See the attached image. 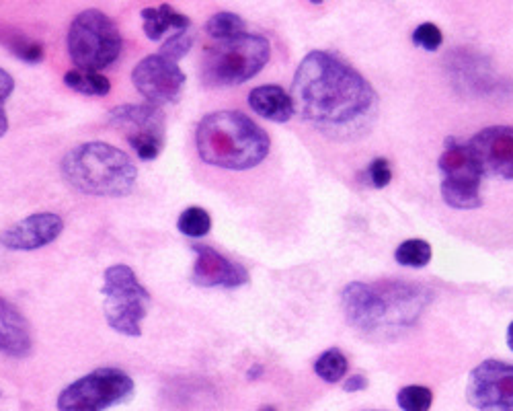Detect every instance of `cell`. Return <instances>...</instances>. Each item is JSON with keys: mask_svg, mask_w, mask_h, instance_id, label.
<instances>
[{"mask_svg": "<svg viewBox=\"0 0 513 411\" xmlns=\"http://www.w3.org/2000/svg\"><path fill=\"white\" fill-rule=\"evenodd\" d=\"M31 329L23 313L0 296V354L25 358L31 354Z\"/></svg>", "mask_w": 513, "mask_h": 411, "instance_id": "2e32d148", "label": "cell"}, {"mask_svg": "<svg viewBox=\"0 0 513 411\" xmlns=\"http://www.w3.org/2000/svg\"><path fill=\"white\" fill-rule=\"evenodd\" d=\"M466 399L477 411H513V364L485 360L472 368Z\"/></svg>", "mask_w": 513, "mask_h": 411, "instance_id": "8fae6325", "label": "cell"}, {"mask_svg": "<svg viewBox=\"0 0 513 411\" xmlns=\"http://www.w3.org/2000/svg\"><path fill=\"white\" fill-rule=\"evenodd\" d=\"M185 72L177 62L165 58L163 54L146 56L132 70V83L138 93L152 105L177 103L185 89Z\"/></svg>", "mask_w": 513, "mask_h": 411, "instance_id": "7c38bea8", "label": "cell"}, {"mask_svg": "<svg viewBox=\"0 0 513 411\" xmlns=\"http://www.w3.org/2000/svg\"><path fill=\"white\" fill-rule=\"evenodd\" d=\"M261 372H263V366H259V364H257V366H253V368L247 372V377H249L251 381H255L257 377H261Z\"/></svg>", "mask_w": 513, "mask_h": 411, "instance_id": "4dcf8cb0", "label": "cell"}, {"mask_svg": "<svg viewBox=\"0 0 513 411\" xmlns=\"http://www.w3.org/2000/svg\"><path fill=\"white\" fill-rule=\"evenodd\" d=\"M347 358L341 350L337 348H331L327 352H323L317 362H314V372L325 381V383H339L343 381V377L347 375Z\"/></svg>", "mask_w": 513, "mask_h": 411, "instance_id": "7402d4cb", "label": "cell"}, {"mask_svg": "<svg viewBox=\"0 0 513 411\" xmlns=\"http://www.w3.org/2000/svg\"><path fill=\"white\" fill-rule=\"evenodd\" d=\"M249 105L257 116L275 122V124H286L294 118L296 105L294 99L284 87L280 85H263L255 87L249 93Z\"/></svg>", "mask_w": 513, "mask_h": 411, "instance_id": "e0dca14e", "label": "cell"}, {"mask_svg": "<svg viewBox=\"0 0 513 411\" xmlns=\"http://www.w3.org/2000/svg\"><path fill=\"white\" fill-rule=\"evenodd\" d=\"M103 313L109 327L117 333L138 338L142 321L150 309V292L142 286L136 272L126 264H115L103 274Z\"/></svg>", "mask_w": 513, "mask_h": 411, "instance_id": "52a82bcc", "label": "cell"}, {"mask_svg": "<svg viewBox=\"0 0 513 411\" xmlns=\"http://www.w3.org/2000/svg\"><path fill=\"white\" fill-rule=\"evenodd\" d=\"M507 346L513 350V321H511V325L507 329Z\"/></svg>", "mask_w": 513, "mask_h": 411, "instance_id": "1f68e13d", "label": "cell"}, {"mask_svg": "<svg viewBox=\"0 0 513 411\" xmlns=\"http://www.w3.org/2000/svg\"><path fill=\"white\" fill-rule=\"evenodd\" d=\"M64 231V220L52 212L31 214L0 235V245L9 251H35L54 243Z\"/></svg>", "mask_w": 513, "mask_h": 411, "instance_id": "5bb4252c", "label": "cell"}, {"mask_svg": "<svg viewBox=\"0 0 513 411\" xmlns=\"http://www.w3.org/2000/svg\"><path fill=\"white\" fill-rule=\"evenodd\" d=\"M442 198L450 208L475 210L481 208L483 171L468 148V144L450 142L440 157Z\"/></svg>", "mask_w": 513, "mask_h": 411, "instance_id": "30bf717a", "label": "cell"}, {"mask_svg": "<svg viewBox=\"0 0 513 411\" xmlns=\"http://www.w3.org/2000/svg\"><path fill=\"white\" fill-rule=\"evenodd\" d=\"M60 169L76 192L97 198H124L134 192L138 181L134 161L107 142L74 146L64 155Z\"/></svg>", "mask_w": 513, "mask_h": 411, "instance_id": "277c9868", "label": "cell"}, {"mask_svg": "<svg viewBox=\"0 0 513 411\" xmlns=\"http://www.w3.org/2000/svg\"><path fill=\"white\" fill-rule=\"evenodd\" d=\"M366 387H368V381H366V377H362V375H351V377L345 381V385H343V389H345L347 393L364 391Z\"/></svg>", "mask_w": 513, "mask_h": 411, "instance_id": "f546056e", "label": "cell"}, {"mask_svg": "<svg viewBox=\"0 0 513 411\" xmlns=\"http://www.w3.org/2000/svg\"><path fill=\"white\" fill-rule=\"evenodd\" d=\"M200 159L212 167L247 171L261 165L271 148L267 132L243 111H212L195 130Z\"/></svg>", "mask_w": 513, "mask_h": 411, "instance_id": "3957f363", "label": "cell"}, {"mask_svg": "<svg viewBox=\"0 0 513 411\" xmlns=\"http://www.w3.org/2000/svg\"><path fill=\"white\" fill-rule=\"evenodd\" d=\"M64 85L81 95L89 97H105L111 91V83L101 72H85V70H68L64 74Z\"/></svg>", "mask_w": 513, "mask_h": 411, "instance_id": "d6986e66", "label": "cell"}, {"mask_svg": "<svg viewBox=\"0 0 513 411\" xmlns=\"http://www.w3.org/2000/svg\"><path fill=\"white\" fill-rule=\"evenodd\" d=\"M140 17L144 21V33H146L148 40H152V42H159L161 37L171 29L187 31L189 25H191L189 17L177 13L171 5H161L156 9H152V7L142 9Z\"/></svg>", "mask_w": 513, "mask_h": 411, "instance_id": "ac0fdd59", "label": "cell"}, {"mask_svg": "<svg viewBox=\"0 0 513 411\" xmlns=\"http://www.w3.org/2000/svg\"><path fill=\"white\" fill-rule=\"evenodd\" d=\"M206 33L216 42H226L247 33V23L243 17L234 13H216L208 19Z\"/></svg>", "mask_w": 513, "mask_h": 411, "instance_id": "ffe728a7", "label": "cell"}, {"mask_svg": "<svg viewBox=\"0 0 513 411\" xmlns=\"http://www.w3.org/2000/svg\"><path fill=\"white\" fill-rule=\"evenodd\" d=\"M394 259L407 268H425L431 261V245L421 239H409L394 251Z\"/></svg>", "mask_w": 513, "mask_h": 411, "instance_id": "603a6c76", "label": "cell"}, {"mask_svg": "<svg viewBox=\"0 0 513 411\" xmlns=\"http://www.w3.org/2000/svg\"><path fill=\"white\" fill-rule=\"evenodd\" d=\"M368 179L374 185V188L382 190L390 183L392 179V171H390V163L386 159H374L372 165L368 167Z\"/></svg>", "mask_w": 513, "mask_h": 411, "instance_id": "f1b7e54d", "label": "cell"}, {"mask_svg": "<svg viewBox=\"0 0 513 411\" xmlns=\"http://www.w3.org/2000/svg\"><path fill=\"white\" fill-rule=\"evenodd\" d=\"M310 3H312V5H323L325 0H310Z\"/></svg>", "mask_w": 513, "mask_h": 411, "instance_id": "836d02e7", "label": "cell"}, {"mask_svg": "<svg viewBox=\"0 0 513 411\" xmlns=\"http://www.w3.org/2000/svg\"><path fill=\"white\" fill-rule=\"evenodd\" d=\"M483 175L497 179H513V128L491 126L475 134L468 142Z\"/></svg>", "mask_w": 513, "mask_h": 411, "instance_id": "4fadbf2b", "label": "cell"}, {"mask_svg": "<svg viewBox=\"0 0 513 411\" xmlns=\"http://www.w3.org/2000/svg\"><path fill=\"white\" fill-rule=\"evenodd\" d=\"M271 46L263 35L243 33L232 40L208 48L202 60V81L208 87H239L263 70L269 62Z\"/></svg>", "mask_w": 513, "mask_h": 411, "instance_id": "5b68a950", "label": "cell"}, {"mask_svg": "<svg viewBox=\"0 0 513 411\" xmlns=\"http://www.w3.org/2000/svg\"><path fill=\"white\" fill-rule=\"evenodd\" d=\"M259 411H278V407H273V405H263Z\"/></svg>", "mask_w": 513, "mask_h": 411, "instance_id": "d6a6232c", "label": "cell"}, {"mask_svg": "<svg viewBox=\"0 0 513 411\" xmlns=\"http://www.w3.org/2000/svg\"><path fill=\"white\" fill-rule=\"evenodd\" d=\"M191 48H193V37H191V33H187V31H177V33H173V35L169 37V40L163 44V48H161L159 54H163L165 58H169V60H173V62L179 64V60L185 58Z\"/></svg>", "mask_w": 513, "mask_h": 411, "instance_id": "d4e9b609", "label": "cell"}, {"mask_svg": "<svg viewBox=\"0 0 513 411\" xmlns=\"http://www.w3.org/2000/svg\"><path fill=\"white\" fill-rule=\"evenodd\" d=\"M197 261L193 282L204 288H241L249 282V272L208 245L193 247Z\"/></svg>", "mask_w": 513, "mask_h": 411, "instance_id": "9a60e30c", "label": "cell"}, {"mask_svg": "<svg viewBox=\"0 0 513 411\" xmlns=\"http://www.w3.org/2000/svg\"><path fill=\"white\" fill-rule=\"evenodd\" d=\"M11 50H13V54L17 58H21L27 64H39V62L44 60V54H46L42 44L31 42V40H23V37L11 46Z\"/></svg>", "mask_w": 513, "mask_h": 411, "instance_id": "83f0119b", "label": "cell"}, {"mask_svg": "<svg viewBox=\"0 0 513 411\" xmlns=\"http://www.w3.org/2000/svg\"><path fill=\"white\" fill-rule=\"evenodd\" d=\"M177 227L181 235L189 239H202L212 231V216L206 208L200 206H191L185 212H181Z\"/></svg>", "mask_w": 513, "mask_h": 411, "instance_id": "44dd1931", "label": "cell"}, {"mask_svg": "<svg viewBox=\"0 0 513 411\" xmlns=\"http://www.w3.org/2000/svg\"><path fill=\"white\" fill-rule=\"evenodd\" d=\"M15 89V81L7 70L0 68V138H3L9 132V118L5 111V101L11 97Z\"/></svg>", "mask_w": 513, "mask_h": 411, "instance_id": "4316f807", "label": "cell"}, {"mask_svg": "<svg viewBox=\"0 0 513 411\" xmlns=\"http://www.w3.org/2000/svg\"><path fill=\"white\" fill-rule=\"evenodd\" d=\"M134 381L120 368H97L70 383L58 397V411H105L134 395Z\"/></svg>", "mask_w": 513, "mask_h": 411, "instance_id": "ba28073f", "label": "cell"}, {"mask_svg": "<svg viewBox=\"0 0 513 411\" xmlns=\"http://www.w3.org/2000/svg\"><path fill=\"white\" fill-rule=\"evenodd\" d=\"M107 124L126 134L128 144L142 161H154L165 148V111L152 103H132L113 107Z\"/></svg>", "mask_w": 513, "mask_h": 411, "instance_id": "9c48e42d", "label": "cell"}, {"mask_svg": "<svg viewBox=\"0 0 513 411\" xmlns=\"http://www.w3.org/2000/svg\"><path fill=\"white\" fill-rule=\"evenodd\" d=\"M66 46L76 70L99 72L120 58L124 40L120 29L105 13L89 9L70 23Z\"/></svg>", "mask_w": 513, "mask_h": 411, "instance_id": "8992f818", "label": "cell"}, {"mask_svg": "<svg viewBox=\"0 0 513 411\" xmlns=\"http://www.w3.org/2000/svg\"><path fill=\"white\" fill-rule=\"evenodd\" d=\"M370 411H378V409H370Z\"/></svg>", "mask_w": 513, "mask_h": 411, "instance_id": "e575fe53", "label": "cell"}, {"mask_svg": "<svg viewBox=\"0 0 513 411\" xmlns=\"http://www.w3.org/2000/svg\"><path fill=\"white\" fill-rule=\"evenodd\" d=\"M290 95L306 124L339 142L368 136L380 111L374 87L329 52H310L300 62Z\"/></svg>", "mask_w": 513, "mask_h": 411, "instance_id": "6da1fadb", "label": "cell"}, {"mask_svg": "<svg viewBox=\"0 0 513 411\" xmlns=\"http://www.w3.org/2000/svg\"><path fill=\"white\" fill-rule=\"evenodd\" d=\"M397 403L403 411H429L433 403V393L423 385H409L399 391Z\"/></svg>", "mask_w": 513, "mask_h": 411, "instance_id": "cb8c5ba5", "label": "cell"}, {"mask_svg": "<svg viewBox=\"0 0 513 411\" xmlns=\"http://www.w3.org/2000/svg\"><path fill=\"white\" fill-rule=\"evenodd\" d=\"M442 42H444V35L440 27L433 23H423L413 33V44L421 46L427 52H436L442 46Z\"/></svg>", "mask_w": 513, "mask_h": 411, "instance_id": "484cf974", "label": "cell"}, {"mask_svg": "<svg viewBox=\"0 0 513 411\" xmlns=\"http://www.w3.org/2000/svg\"><path fill=\"white\" fill-rule=\"evenodd\" d=\"M347 321L364 335H399L409 329L431 301L425 286L411 282H353L343 290Z\"/></svg>", "mask_w": 513, "mask_h": 411, "instance_id": "7a4b0ae2", "label": "cell"}]
</instances>
